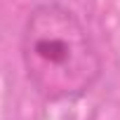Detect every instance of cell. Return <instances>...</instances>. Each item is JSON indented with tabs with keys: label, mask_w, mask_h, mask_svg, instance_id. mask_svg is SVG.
<instances>
[{
	"label": "cell",
	"mask_w": 120,
	"mask_h": 120,
	"mask_svg": "<svg viewBox=\"0 0 120 120\" xmlns=\"http://www.w3.org/2000/svg\"><path fill=\"white\" fill-rule=\"evenodd\" d=\"M21 61L45 101L87 94L101 75L99 52L80 19L56 3L38 5L21 31Z\"/></svg>",
	"instance_id": "cell-1"
}]
</instances>
